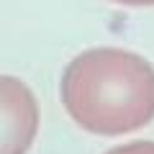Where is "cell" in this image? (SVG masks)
Returning a JSON list of instances; mask_svg holds the SVG:
<instances>
[{
  "label": "cell",
  "instance_id": "4",
  "mask_svg": "<svg viewBox=\"0 0 154 154\" xmlns=\"http://www.w3.org/2000/svg\"><path fill=\"white\" fill-rule=\"evenodd\" d=\"M118 5H131V8H146V5H154V0H113Z\"/></svg>",
  "mask_w": 154,
  "mask_h": 154
},
{
  "label": "cell",
  "instance_id": "3",
  "mask_svg": "<svg viewBox=\"0 0 154 154\" xmlns=\"http://www.w3.org/2000/svg\"><path fill=\"white\" fill-rule=\"evenodd\" d=\"M105 154H154V141H131V144L110 149Z\"/></svg>",
  "mask_w": 154,
  "mask_h": 154
},
{
  "label": "cell",
  "instance_id": "1",
  "mask_svg": "<svg viewBox=\"0 0 154 154\" xmlns=\"http://www.w3.org/2000/svg\"><path fill=\"white\" fill-rule=\"evenodd\" d=\"M62 103L95 136H123L154 118V67L118 46H95L67 64Z\"/></svg>",
  "mask_w": 154,
  "mask_h": 154
},
{
  "label": "cell",
  "instance_id": "2",
  "mask_svg": "<svg viewBox=\"0 0 154 154\" xmlns=\"http://www.w3.org/2000/svg\"><path fill=\"white\" fill-rule=\"evenodd\" d=\"M38 134V105L18 77L0 75V154H26Z\"/></svg>",
  "mask_w": 154,
  "mask_h": 154
}]
</instances>
